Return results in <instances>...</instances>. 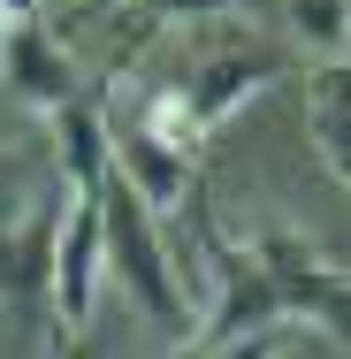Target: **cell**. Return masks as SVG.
<instances>
[{"mask_svg": "<svg viewBox=\"0 0 351 359\" xmlns=\"http://www.w3.org/2000/svg\"><path fill=\"white\" fill-rule=\"evenodd\" d=\"M99 229H107V268L130 283V298L145 306V321H153L160 337H191V298L176 283V260H168V245H160V222L138 207V191H130L123 176L99 191Z\"/></svg>", "mask_w": 351, "mask_h": 359, "instance_id": "6da1fadb", "label": "cell"}, {"mask_svg": "<svg viewBox=\"0 0 351 359\" xmlns=\"http://www.w3.org/2000/svg\"><path fill=\"white\" fill-rule=\"evenodd\" d=\"M245 252L268 268V283H275V298H282V321H305V329H321L329 344L351 352V276L336 260H321V252L298 245L290 229H252Z\"/></svg>", "mask_w": 351, "mask_h": 359, "instance_id": "7a4b0ae2", "label": "cell"}, {"mask_svg": "<svg viewBox=\"0 0 351 359\" xmlns=\"http://www.w3.org/2000/svg\"><path fill=\"white\" fill-rule=\"evenodd\" d=\"M282 76H298V62L282 54V46H260V39H237V46H214L199 69L184 76V100H191V115H199V130H221V123H237L260 92H275Z\"/></svg>", "mask_w": 351, "mask_h": 359, "instance_id": "3957f363", "label": "cell"}, {"mask_svg": "<svg viewBox=\"0 0 351 359\" xmlns=\"http://www.w3.org/2000/svg\"><path fill=\"white\" fill-rule=\"evenodd\" d=\"M207 283H214V313H207V352L237 344V337H260V329H282V298L268 283V268L229 245L221 229H207Z\"/></svg>", "mask_w": 351, "mask_h": 359, "instance_id": "277c9868", "label": "cell"}, {"mask_svg": "<svg viewBox=\"0 0 351 359\" xmlns=\"http://www.w3.org/2000/svg\"><path fill=\"white\" fill-rule=\"evenodd\" d=\"M0 92H8V107H31V115H54L76 100V62L39 15L0 31Z\"/></svg>", "mask_w": 351, "mask_h": 359, "instance_id": "5b68a950", "label": "cell"}, {"mask_svg": "<svg viewBox=\"0 0 351 359\" xmlns=\"http://www.w3.org/2000/svg\"><path fill=\"white\" fill-rule=\"evenodd\" d=\"M99 268H107V229H99V191L69 199V215L54 229V329L69 337L99 306Z\"/></svg>", "mask_w": 351, "mask_h": 359, "instance_id": "8992f818", "label": "cell"}, {"mask_svg": "<svg viewBox=\"0 0 351 359\" xmlns=\"http://www.w3.org/2000/svg\"><path fill=\"white\" fill-rule=\"evenodd\" d=\"M46 130H54V153H62V184H69V199H92V191H107V184H115L107 107L69 100V107H54V115H46Z\"/></svg>", "mask_w": 351, "mask_h": 359, "instance_id": "52a82bcc", "label": "cell"}, {"mask_svg": "<svg viewBox=\"0 0 351 359\" xmlns=\"http://www.w3.org/2000/svg\"><path fill=\"white\" fill-rule=\"evenodd\" d=\"M305 138L321 168L351 191V62H313L305 69Z\"/></svg>", "mask_w": 351, "mask_h": 359, "instance_id": "ba28073f", "label": "cell"}, {"mask_svg": "<svg viewBox=\"0 0 351 359\" xmlns=\"http://www.w3.org/2000/svg\"><path fill=\"white\" fill-rule=\"evenodd\" d=\"M115 123L145 130L153 145H168V153H184V161H199V145H207L191 100H184V84H153V92H138V115H115Z\"/></svg>", "mask_w": 351, "mask_h": 359, "instance_id": "9c48e42d", "label": "cell"}, {"mask_svg": "<svg viewBox=\"0 0 351 359\" xmlns=\"http://www.w3.org/2000/svg\"><path fill=\"white\" fill-rule=\"evenodd\" d=\"M290 31L321 54L351 46V0H290Z\"/></svg>", "mask_w": 351, "mask_h": 359, "instance_id": "30bf717a", "label": "cell"}, {"mask_svg": "<svg viewBox=\"0 0 351 359\" xmlns=\"http://www.w3.org/2000/svg\"><path fill=\"white\" fill-rule=\"evenodd\" d=\"M237 0H145V15L153 23H214V15H229Z\"/></svg>", "mask_w": 351, "mask_h": 359, "instance_id": "8fae6325", "label": "cell"}, {"mask_svg": "<svg viewBox=\"0 0 351 359\" xmlns=\"http://www.w3.org/2000/svg\"><path fill=\"white\" fill-rule=\"evenodd\" d=\"M282 352H290V337L282 329H260V337H237V344H221L207 359H282Z\"/></svg>", "mask_w": 351, "mask_h": 359, "instance_id": "7c38bea8", "label": "cell"}, {"mask_svg": "<svg viewBox=\"0 0 351 359\" xmlns=\"http://www.w3.org/2000/svg\"><path fill=\"white\" fill-rule=\"evenodd\" d=\"M176 359H191V352H176Z\"/></svg>", "mask_w": 351, "mask_h": 359, "instance_id": "4fadbf2b", "label": "cell"}, {"mask_svg": "<svg viewBox=\"0 0 351 359\" xmlns=\"http://www.w3.org/2000/svg\"><path fill=\"white\" fill-rule=\"evenodd\" d=\"M123 8H130V0H123Z\"/></svg>", "mask_w": 351, "mask_h": 359, "instance_id": "5bb4252c", "label": "cell"}]
</instances>
